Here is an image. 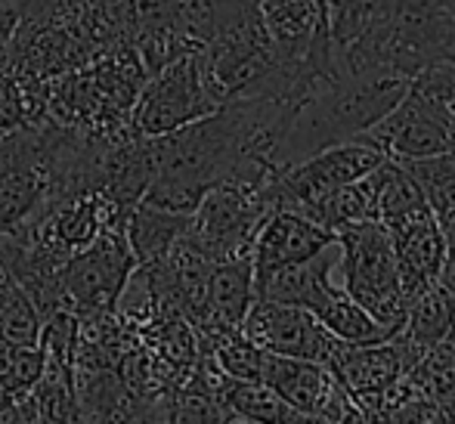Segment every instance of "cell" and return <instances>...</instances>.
<instances>
[{
    "instance_id": "obj_1",
    "label": "cell",
    "mask_w": 455,
    "mask_h": 424,
    "mask_svg": "<svg viewBox=\"0 0 455 424\" xmlns=\"http://www.w3.org/2000/svg\"><path fill=\"white\" fill-rule=\"evenodd\" d=\"M338 50L344 72L412 81L431 66H455L452 0H371L365 25Z\"/></svg>"
},
{
    "instance_id": "obj_2",
    "label": "cell",
    "mask_w": 455,
    "mask_h": 424,
    "mask_svg": "<svg viewBox=\"0 0 455 424\" xmlns=\"http://www.w3.org/2000/svg\"><path fill=\"white\" fill-rule=\"evenodd\" d=\"M406 87V81L360 78V75L338 68L335 78L313 87L304 100L294 102L282 143L275 149V168H288L319 149L356 140L387 108H394Z\"/></svg>"
},
{
    "instance_id": "obj_3",
    "label": "cell",
    "mask_w": 455,
    "mask_h": 424,
    "mask_svg": "<svg viewBox=\"0 0 455 424\" xmlns=\"http://www.w3.org/2000/svg\"><path fill=\"white\" fill-rule=\"evenodd\" d=\"M146 81L133 44L93 53L84 66L50 78V118L87 133H121Z\"/></svg>"
},
{
    "instance_id": "obj_4",
    "label": "cell",
    "mask_w": 455,
    "mask_h": 424,
    "mask_svg": "<svg viewBox=\"0 0 455 424\" xmlns=\"http://www.w3.org/2000/svg\"><path fill=\"white\" fill-rule=\"evenodd\" d=\"M338 242V285L375 319L378 325L396 335L406 319V294L396 273L394 248L387 229L378 220H360L341 227Z\"/></svg>"
},
{
    "instance_id": "obj_5",
    "label": "cell",
    "mask_w": 455,
    "mask_h": 424,
    "mask_svg": "<svg viewBox=\"0 0 455 424\" xmlns=\"http://www.w3.org/2000/svg\"><path fill=\"white\" fill-rule=\"evenodd\" d=\"M270 180L229 177L208 189L189 211L183 242L214 263L248 257L254 233L267 214L275 211L270 202Z\"/></svg>"
},
{
    "instance_id": "obj_6",
    "label": "cell",
    "mask_w": 455,
    "mask_h": 424,
    "mask_svg": "<svg viewBox=\"0 0 455 424\" xmlns=\"http://www.w3.org/2000/svg\"><path fill=\"white\" fill-rule=\"evenodd\" d=\"M390 162H415V158L440 156L455 149V115L434 96L409 84L394 108L381 115L360 133Z\"/></svg>"
},
{
    "instance_id": "obj_7",
    "label": "cell",
    "mask_w": 455,
    "mask_h": 424,
    "mask_svg": "<svg viewBox=\"0 0 455 424\" xmlns=\"http://www.w3.org/2000/svg\"><path fill=\"white\" fill-rule=\"evenodd\" d=\"M220 102L204 84L202 60L196 53H186L180 60L168 62L156 75L143 81L137 102L131 112V127L143 137H162L177 127L211 115Z\"/></svg>"
},
{
    "instance_id": "obj_8",
    "label": "cell",
    "mask_w": 455,
    "mask_h": 424,
    "mask_svg": "<svg viewBox=\"0 0 455 424\" xmlns=\"http://www.w3.org/2000/svg\"><path fill=\"white\" fill-rule=\"evenodd\" d=\"M133 267H137V257L127 245L124 227L106 229L93 245L72 254L62 267V292L68 307L78 316L112 313Z\"/></svg>"
},
{
    "instance_id": "obj_9",
    "label": "cell",
    "mask_w": 455,
    "mask_h": 424,
    "mask_svg": "<svg viewBox=\"0 0 455 424\" xmlns=\"http://www.w3.org/2000/svg\"><path fill=\"white\" fill-rule=\"evenodd\" d=\"M381 162V152L360 137L347 140V143H335L329 149L313 152L304 162L275 171L270 180V202L273 208L304 211L325 192L338 189L350 180H360L363 173L378 168Z\"/></svg>"
},
{
    "instance_id": "obj_10",
    "label": "cell",
    "mask_w": 455,
    "mask_h": 424,
    "mask_svg": "<svg viewBox=\"0 0 455 424\" xmlns=\"http://www.w3.org/2000/svg\"><path fill=\"white\" fill-rule=\"evenodd\" d=\"M242 335L267 353L313 359V363L323 365H329L331 356L338 353V347L344 344L310 310L267 298L251 300L245 319H242Z\"/></svg>"
},
{
    "instance_id": "obj_11",
    "label": "cell",
    "mask_w": 455,
    "mask_h": 424,
    "mask_svg": "<svg viewBox=\"0 0 455 424\" xmlns=\"http://www.w3.org/2000/svg\"><path fill=\"white\" fill-rule=\"evenodd\" d=\"M384 229H387L396 273H400V285L409 304L415 294H421L440 279L446 257V236L431 208L419 211L412 217H403V220L390 223Z\"/></svg>"
},
{
    "instance_id": "obj_12",
    "label": "cell",
    "mask_w": 455,
    "mask_h": 424,
    "mask_svg": "<svg viewBox=\"0 0 455 424\" xmlns=\"http://www.w3.org/2000/svg\"><path fill=\"white\" fill-rule=\"evenodd\" d=\"M331 242H335V233L313 223L310 217L288 208H275L267 214V220L260 223L258 233H254L248 257H251L254 276H264L273 273V269L310 260L323 248H329Z\"/></svg>"
},
{
    "instance_id": "obj_13",
    "label": "cell",
    "mask_w": 455,
    "mask_h": 424,
    "mask_svg": "<svg viewBox=\"0 0 455 424\" xmlns=\"http://www.w3.org/2000/svg\"><path fill=\"white\" fill-rule=\"evenodd\" d=\"M254 300V269L251 257L217 260L208 273L202 294V310L196 316L198 340H211L227 332H239L248 307Z\"/></svg>"
},
{
    "instance_id": "obj_14",
    "label": "cell",
    "mask_w": 455,
    "mask_h": 424,
    "mask_svg": "<svg viewBox=\"0 0 455 424\" xmlns=\"http://www.w3.org/2000/svg\"><path fill=\"white\" fill-rule=\"evenodd\" d=\"M412 353L390 335L384 340H371V344H347L344 340L331 356L329 372L344 384V390L354 400H365V396L387 390L396 378H403L412 369Z\"/></svg>"
},
{
    "instance_id": "obj_15",
    "label": "cell",
    "mask_w": 455,
    "mask_h": 424,
    "mask_svg": "<svg viewBox=\"0 0 455 424\" xmlns=\"http://www.w3.org/2000/svg\"><path fill=\"white\" fill-rule=\"evenodd\" d=\"M258 381L267 384L294 412L304 415V421L316 419L323 400L335 388V375L329 372V365L313 363V359L282 356V353H267V350H264Z\"/></svg>"
},
{
    "instance_id": "obj_16",
    "label": "cell",
    "mask_w": 455,
    "mask_h": 424,
    "mask_svg": "<svg viewBox=\"0 0 455 424\" xmlns=\"http://www.w3.org/2000/svg\"><path fill=\"white\" fill-rule=\"evenodd\" d=\"M186 223H189V214H180V211L162 208V204L152 202L133 204V211L124 220V236L137 263L164 260L174 252L177 242L183 239Z\"/></svg>"
},
{
    "instance_id": "obj_17",
    "label": "cell",
    "mask_w": 455,
    "mask_h": 424,
    "mask_svg": "<svg viewBox=\"0 0 455 424\" xmlns=\"http://www.w3.org/2000/svg\"><path fill=\"white\" fill-rule=\"evenodd\" d=\"M452 323H455V292L437 279L431 288L415 294L406 304V319H403L400 332L394 338L412 353V359H419L434 340H440L452 329Z\"/></svg>"
},
{
    "instance_id": "obj_18",
    "label": "cell",
    "mask_w": 455,
    "mask_h": 424,
    "mask_svg": "<svg viewBox=\"0 0 455 424\" xmlns=\"http://www.w3.org/2000/svg\"><path fill=\"white\" fill-rule=\"evenodd\" d=\"M375 196H378V168H371L360 180H350V183L325 192L323 198L307 204L298 214L310 217L313 223L325 227L329 233H338V229L350 227V223L375 220Z\"/></svg>"
},
{
    "instance_id": "obj_19",
    "label": "cell",
    "mask_w": 455,
    "mask_h": 424,
    "mask_svg": "<svg viewBox=\"0 0 455 424\" xmlns=\"http://www.w3.org/2000/svg\"><path fill=\"white\" fill-rule=\"evenodd\" d=\"M50 121V81L0 68V133Z\"/></svg>"
},
{
    "instance_id": "obj_20",
    "label": "cell",
    "mask_w": 455,
    "mask_h": 424,
    "mask_svg": "<svg viewBox=\"0 0 455 424\" xmlns=\"http://www.w3.org/2000/svg\"><path fill=\"white\" fill-rule=\"evenodd\" d=\"M31 421H78L81 403L75 388V365L47 356V369L28 394Z\"/></svg>"
},
{
    "instance_id": "obj_21",
    "label": "cell",
    "mask_w": 455,
    "mask_h": 424,
    "mask_svg": "<svg viewBox=\"0 0 455 424\" xmlns=\"http://www.w3.org/2000/svg\"><path fill=\"white\" fill-rule=\"evenodd\" d=\"M220 403L229 421H304V415L294 412L260 381H239L227 375L220 388Z\"/></svg>"
},
{
    "instance_id": "obj_22",
    "label": "cell",
    "mask_w": 455,
    "mask_h": 424,
    "mask_svg": "<svg viewBox=\"0 0 455 424\" xmlns=\"http://www.w3.org/2000/svg\"><path fill=\"white\" fill-rule=\"evenodd\" d=\"M400 164L421 186V192H425L440 227L455 223V149L440 152V156L415 158V162H400Z\"/></svg>"
},
{
    "instance_id": "obj_23",
    "label": "cell",
    "mask_w": 455,
    "mask_h": 424,
    "mask_svg": "<svg viewBox=\"0 0 455 424\" xmlns=\"http://www.w3.org/2000/svg\"><path fill=\"white\" fill-rule=\"evenodd\" d=\"M406 378L412 381V388L425 396H440L455 390V323L440 340H434L425 353L412 363V369L406 372Z\"/></svg>"
},
{
    "instance_id": "obj_24",
    "label": "cell",
    "mask_w": 455,
    "mask_h": 424,
    "mask_svg": "<svg viewBox=\"0 0 455 424\" xmlns=\"http://www.w3.org/2000/svg\"><path fill=\"white\" fill-rule=\"evenodd\" d=\"M409 84L419 87L421 93L434 96L437 102H443V106L455 115V66H431V68H425V72L415 75Z\"/></svg>"
},
{
    "instance_id": "obj_25",
    "label": "cell",
    "mask_w": 455,
    "mask_h": 424,
    "mask_svg": "<svg viewBox=\"0 0 455 424\" xmlns=\"http://www.w3.org/2000/svg\"><path fill=\"white\" fill-rule=\"evenodd\" d=\"M440 229H443V236H446V257H443V269H440V282L455 292V223L440 227Z\"/></svg>"
},
{
    "instance_id": "obj_26",
    "label": "cell",
    "mask_w": 455,
    "mask_h": 424,
    "mask_svg": "<svg viewBox=\"0 0 455 424\" xmlns=\"http://www.w3.org/2000/svg\"><path fill=\"white\" fill-rule=\"evenodd\" d=\"M452 6H455V0H452Z\"/></svg>"
}]
</instances>
